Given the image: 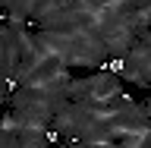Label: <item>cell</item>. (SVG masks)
Masks as SVG:
<instances>
[{
    "label": "cell",
    "instance_id": "cell-1",
    "mask_svg": "<svg viewBox=\"0 0 151 148\" xmlns=\"http://www.w3.org/2000/svg\"><path fill=\"white\" fill-rule=\"evenodd\" d=\"M0 148H19V136L0 126Z\"/></svg>",
    "mask_w": 151,
    "mask_h": 148
},
{
    "label": "cell",
    "instance_id": "cell-2",
    "mask_svg": "<svg viewBox=\"0 0 151 148\" xmlns=\"http://www.w3.org/2000/svg\"><path fill=\"white\" fill-rule=\"evenodd\" d=\"M142 107H145V113H148V120H151V95L145 98V101H142Z\"/></svg>",
    "mask_w": 151,
    "mask_h": 148
}]
</instances>
